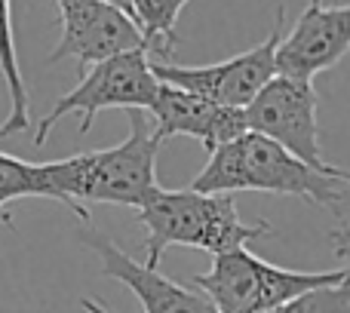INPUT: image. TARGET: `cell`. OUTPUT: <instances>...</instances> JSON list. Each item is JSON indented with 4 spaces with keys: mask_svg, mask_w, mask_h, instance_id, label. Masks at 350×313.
<instances>
[{
    "mask_svg": "<svg viewBox=\"0 0 350 313\" xmlns=\"http://www.w3.org/2000/svg\"><path fill=\"white\" fill-rule=\"evenodd\" d=\"M191 0H133L135 25H139L142 37L151 62H170V55L178 46V34H175V22H178L181 10Z\"/></svg>",
    "mask_w": 350,
    "mask_h": 313,
    "instance_id": "cell-13",
    "label": "cell"
},
{
    "mask_svg": "<svg viewBox=\"0 0 350 313\" xmlns=\"http://www.w3.org/2000/svg\"><path fill=\"white\" fill-rule=\"evenodd\" d=\"M267 313H350V289L345 286H320Z\"/></svg>",
    "mask_w": 350,
    "mask_h": 313,
    "instance_id": "cell-15",
    "label": "cell"
},
{
    "mask_svg": "<svg viewBox=\"0 0 350 313\" xmlns=\"http://www.w3.org/2000/svg\"><path fill=\"white\" fill-rule=\"evenodd\" d=\"M350 53V3L323 6L310 0L292 31L280 40L277 71L289 77L314 80L320 71L335 68Z\"/></svg>",
    "mask_w": 350,
    "mask_h": 313,
    "instance_id": "cell-9",
    "label": "cell"
},
{
    "mask_svg": "<svg viewBox=\"0 0 350 313\" xmlns=\"http://www.w3.org/2000/svg\"><path fill=\"white\" fill-rule=\"evenodd\" d=\"M80 308H83L86 313H117V310H111V308H105L98 298H80Z\"/></svg>",
    "mask_w": 350,
    "mask_h": 313,
    "instance_id": "cell-17",
    "label": "cell"
},
{
    "mask_svg": "<svg viewBox=\"0 0 350 313\" xmlns=\"http://www.w3.org/2000/svg\"><path fill=\"white\" fill-rule=\"evenodd\" d=\"M55 6H59L62 37L46 65L74 59L80 71H86L108 55L145 46L139 25L105 0H55Z\"/></svg>",
    "mask_w": 350,
    "mask_h": 313,
    "instance_id": "cell-8",
    "label": "cell"
},
{
    "mask_svg": "<svg viewBox=\"0 0 350 313\" xmlns=\"http://www.w3.org/2000/svg\"><path fill=\"white\" fill-rule=\"evenodd\" d=\"M341 283H345V271H286V267L261 261L243 246L212 255L209 273L193 277L191 286H197L218 308V313H267L310 289Z\"/></svg>",
    "mask_w": 350,
    "mask_h": 313,
    "instance_id": "cell-4",
    "label": "cell"
},
{
    "mask_svg": "<svg viewBox=\"0 0 350 313\" xmlns=\"http://www.w3.org/2000/svg\"><path fill=\"white\" fill-rule=\"evenodd\" d=\"M317 105L320 96L314 90V80L289 77V74H277L252 102L243 108L246 114V126L258 135H267L304 160L308 166L320 169V172L338 175V166L326 163L320 145V126H317Z\"/></svg>",
    "mask_w": 350,
    "mask_h": 313,
    "instance_id": "cell-7",
    "label": "cell"
},
{
    "mask_svg": "<svg viewBox=\"0 0 350 313\" xmlns=\"http://www.w3.org/2000/svg\"><path fill=\"white\" fill-rule=\"evenodd\" d=\"M139 221L148 230L145 264L157 267L170 246H191L200 252L221 255L243 249L252 240L271 236V224H246L237 212L234 193H200V191H157L139 209Z\"/></svg>",
    "mask_w": 350,
    "mask_h": 313,
    "instance_id": "cell-3",
    "label": "cell"
},
{
    "mask_svg": "<svg viewBox=\"0 0 350 313\" xmlns=\"http://www.w3.org/2000/svg\"><path fill=\"white\" fill-rule=\"evenodd\" d=\"M286 10L277 6L273 28L258 46L234 55V59L215 62V65H172V62H151L157 80L172 86H181L187 92L209 98L215 105L228 108H246L273 77H277V49L283 40Z\"/></svg>",
    "mask_w": 350,
    "mask_h": 313,
    "instance_id": "cell-6",
    "label": "cell"
},
{
    "mask_svg": "<svg viewBox=\"0 0 350 313\" xmlns=\"http://www.w3.org/2000/svg\"><path fill=\"white\" fill-rule=\"evenodd\" d=\"M129 135L105 151L74 154L65 160L43 163L53 185L55 203L71 209L80 221H90L86 203H111L142 209L157 191V148L154 123L145 111H129Z\"/></svg>",
    "mask_w": 350,
    "mask_h": 313,
    "instance_id": "cell-1",
    "label": "cell"
},
{
    "mask_svg": "<svg viewBox=\"0 0 350 313\" xmlns=\"http://www.w3.org/2000/svg\"><path fill=\"white\" fill-rule=\"evenodd\" d=\"M105 3H111V6H117L120 12H126L129 18L135 22V12H133V0H105Z\"/></svg>",
    "mask_w": 350,
    "mask_h": 313,
    "instance_id": "cell-18",
    "label": "cell"
},
{
    "mask_svg": "<svg viewBox=\"0 0 350 313\" xmlns=\"http://www.w3.org/2000/svg\"><path fill=\"white\" fill-rule=\"evenodd\" d=\"M148 114H151L154 135L160 141L172 139V135H191L209 154L249 129L243 108L215 105L209 98L197 96V92H187L181 86L163 83V80H160L157 96H154V105L148 108Z\"/></svg>",
    "mask_w": 350,
    "mask_h": 313,
    "instance_id": "cell-11",
    "label": "cell"
},
{
    "mask_svg": "<svg viewBox=\"0 0 350 313\" xmlns=\"http://www.w3.org/2000/svg\"><path fill=\"white\" fill-rule=\"evenodd\" d=\"M338 178L345 181V185H350V169H341V166H338Z\"/></svg>",
    "mask_w": 350,
    "mask_h": 313,
    "instance_id": "cell-19",
    "label": "cell"
},
{
    "mask_svg": "<svg viewBox=\"0 0 350 313\" xmlns=\"http://www.w3.org/2000/svg\"><path fill=\"white\" fill-rule=\"evenodd\" d=\"M329 240H332V246H335V255L338 258H347L350 255V224H341V228H335L332 234H329ZM345 289H350V267L345 271Z\"/></svg>",
    "mask_w": 350,
    "mask_h": 313,
    "instance_id": "cell-16",
    "label": "cell"
},
{
    "mask_svg": "<svg viewBox=\"0 0 350 313\" xmlns=\"http://www.w3.org/2000/svg\"><path fill=\"white\" fill-rule=\"evenodd\" d=\"M191 187L200 193L265 191L298 197L317 203L320 209L332 212L341 224H347L345 181L332 172H320V169L308 166L295 154H289L277 141L252 133V129L215 148Z\"/></svg>",
    "mask_w": 350,
    "mask_h": 313,
    "instance_id": "cell-2",
    "label": "cell"
},
{
    "mask_svg": "<svg viewBox=\"0 0 350 313\" xmlns=\"http://www.w3.org/2000/svg\"><path fill=\"white\" fill-rule=\"evenodd\" d=\"M0 74L6 83V96H10V114L0 123V139H12V135L31 129V98L22 77V65H18L10 0H0Z\"/></svg>",
    "mask_w": 350,
    "mask_h": 313,
    "instance_id": "cell-12",
    "label": "cell"
},
{
    "mask_svg": "<svg viewBox=\"0 0 350 313\" xmlns=\"http://www.w3.org/2000/svg\"><path fill=\"white\" fill-rule=\"evenodd\" d=\"M25 197H40L55 203V193L43 163H28L12 154H0V218L6 224H12L10 215H6V206Z\"/></svg>",
    "mask_w": 350,
    "mask_h": 313,
    "instance_id": "cell-14",
    "label": "cell"
},
{
    "mask_svg": "<svg viewBox=\"0 0 350 313\" xmlns=\"http://www.w3.org/2000/svg\"><path fill=\"white\" fill-rule=\"evenodd\" d=\"M157 74L151 68V55L145 46L108 55V59L80 71V83L59 98L40 120L34 133V145H43L59 120L68 114H80V135H86L96 123V114L105 108L148 111L157 96Z\"/></svg>",
    "mask_w": 350,
    "mask_h": 313,
    "instance_id": "cell-5",
    "label": "cell"
},
{
    "mask_svg": "<svg viewBox=\"0 0 350 313\" xmlns=\"http://www.w3.org/2000/svg\"><path fill=\"white\" fill-rule=\"evenodd\" d=\"M80 240L102 258L105 277L126 286L139 298L145 313H218V308L197 286H181L175 280L163 277L157 267H148L145 261H135L133 255H126L114 240H108L98 230H83Z\"/></svg>",
    "mask_w": 350,
    "mask_h": 313,
    "instance_id": "cell-10",
    "label": "cell"
}]
</instances>
